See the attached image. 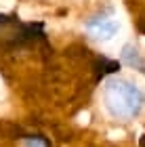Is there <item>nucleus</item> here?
I'll list each match as a JSON object with an SVG mask.
<instances>
[{
  "label": "nucleus",
  "instance_id": "f257e3e1",
  "mask_svg": "<svg viewBox=\"0 0 145 147\" xmlns=\"http://www.w3.org/2000/svg\"><path fill=\"white\" fill-rule=\"evenodd\" d=\"M103 109L116 122H133L145 107V92L126 78L111 76L103 82Z\"/></svg>",
  "mask_w": 145,
  "mask_h": 147
},
{
  "label": "nucleus",
  "instance_id": "f03ea898",
  "mask_svg": "<svg viewBox=\"0 0 145 147\" xmlns=\"http://www.w3.org/2000/svg\"><path fill=\"white\" fill-rule=\"evenodd\" d=\"M84 30L97 42H109L120 30V21L116 19L111 9H101L84 21Z\"/></svg>",
  "mask_w": 145,
  "mask_h": 147
},
{
  "label": "nucleus",
  "instance_id": "7ed1b4c3",
  "mask_svg": "<svg viewBox=\"0 0 145 147\" xmlns=\"http://www.w3.org/2000/svg\"><path fill=\"white\" fill-rule=\"evenodd\" d=\"M122 63H126L128 67H135V69H139V71H145V59L143 55L139 53V49H137L135 44H126L122 49Z\"/></svg>",
  "mask_w": 145,
  "mask_h": 147
},
{
  "label": "nucleus",
  "instance_id": "20e7f679",
  "mask_svg": "<svg viewBox=\"0 0 145 147\" xmlns=\"http://www.w3.org/2000/svg\"><path fill=\"white\" fill-rule=\"evenodd\" d=\"M23 147H51V143L40 135H28L23 139Z\"/></svg>",
  "mask_w": 145,
  "mask_h": 147
}]
</instances>
